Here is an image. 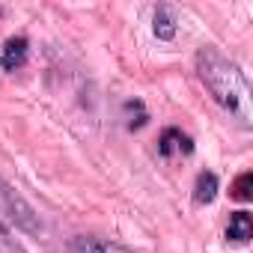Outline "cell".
Returning <instances> with one entry per match:
<instances>
[{
  "instance_id": "obj_1",
  "label": "cell",
  "mask_w": 253,
  "mask_h": 253,
  "mask_svg": "<svg viewBox=\"0 0 253 253\" xmlns=\"http://www.w3.org/2000/svg\"><path fill=\"white\" fill-rule=\"evenodd\" d=\"M197 72H200V81L206 84V89L211 92V98L241 125V128H250L253 98H250V86H247L244 72L214 48H200Z\"/></svg>"
},
{
  "instance_id": "obj_2",
  "label": "cell",
  "mask_w": 253,
  "mask_h": 253,
  "mask_svg": "<svg viewBox=\"0 0 253 253\" xmlns=\"http://www.w3.org/2000/svg\"><path fill=\"white\" fill-rule=\"evenodd\" d=\"M0 214H6V220H12L15 226H21V229H27V232H39V229H42V223L36 220L33 209H30L15 191H9L3 182H0Z\"/></svg>"
},
{
  "instance_id": "obj_3",
  "label": "cell",
  "mask_w": 253,
  "mask_h": 253,
  "mask_svg": "<svg viewBox=\"0 0 253 253\" xmlns=\"http://www.w3.org/2000/svg\"><path fill=\"white\" fill-rule=\"evenodd\" d=\"M27 54H30V42L24 36H12V39H6L3 51H0V66L6 72H15L27 63Z\"/></svg>"
},
{
  "instance_id": "obj_4",
  "label": "cell",
  "mask_w": 253,
  "mask_h": 253,
  "mask_svg": "<svg viewBox=\"0 0 253 253\" xmlns=\"http://www.w3.org/2000/svg\"><path fill=\"white\" fill-rule=\"evenodd\" d=\"M158 152H161L164 158L191 155V152H194V140H191L185 131H179V128H167V131L161 134V140H158Z\"/></svg>"
},
{
  "instance_id": "obj_5",
  "label": "cell",
  "mask_w": 253,
  "mask_h": 253,
  "mask_svg": "<svg viewBox=\"0 0 253 253\" xmlns=\"http://www.w3.org/2000/svg\"><path fill=\"white\" fill-rule=\"evenodd\" d=\"M250 235H253V217H250L247 211H235V214H229L226 238H229V241L244 244V241H250Z\"/></svg>"
},
{
  "instance_id": "obj_6",
  "label": "cell",
  "mask_w": 253,
  "mask_h": 253,
  "mask_svg": "<svg viewBox=\"0 0 253 253\" xmlns=\"http://www.w3.org/2000/svg\"><path fill=\"white\" fill-rule=\"evenodd\" d=\"M72 253H134L122 244H113V241H98V238H78L72 244Z\"/></svg>"
},
{
  "instance_id": "obj_7",
  "label": "cell",
  "mask_w": 253,
  "mask_h": 253,
  "mask_svg": "<svg viewBox=\"0 0 253 253\" xmlns=\"http://www.w3.org/2000/svg\"><path fill=\"white\" fill-rule=\"evenodd\" d=\"M214 197H217V176L211 170H203L194 185V200L200 206H209V203H214Z\"/></svg>"
},
{
  "instance_id": "obj_8",
  "label": "cell",
  "mask_w": 253,
  "mask_h": 253,
  "mask_svg": "<svg viewBox=\"0 0 253 253\" xmlns=\"http://www.w3.org/2000/svg\"><path fill=\"white\" fill-rule=\"evenodd\" d=\"M155 36L164 39V42H170V39L176 36V21L170 18L167 9H158V12H155Z\"/></svg>"
},
{
  "instance_id": "obj_9",
  "label": "cell",
  "mask_w": 253,
  "mask_h": 253,
  "mask_svg": "<svg viewBox=\"0 0 253 253\" xmlns=\"http://www.w3.org/2000/svg\"><path fill=\"white\" fill-rule=\"evenodd\" d=\"M229 197H232V200H241V203L253 200V173H241V176L232 182Z\"/></svg>"
},
{
  "instance_id": "obj_10",
  "label": "cell",
  "mask_w": 253,
  "mask_h": 253,
  "mask_svg": "<svg viewBox=\"0 0 253 253\" xmlns=\"http://www.w3.org/2000/svg\"><path fill=\"white\" fill-rule=\"evenodd\" d=\"M0 253H24V250H21V247H18V244L3 232V229H0Z\"/></svg>"
}]
</instances>
